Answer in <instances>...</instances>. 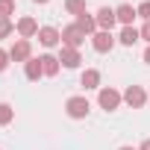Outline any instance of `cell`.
<instances>
[{
  "instance_id": "obj_1",
  "label": "cell",
  "mask_w": 150,
  "mask_h": 150,
  "mask_svg": "<svg viewBox=\"0 0 150 150\" xmlns=\"http://www.w3.org/2000/svg\"><path fill=\"white\" fill-rule=\"evenodd\" d=\"M65 112H68V118H74V121H83V118H88L91 103H88L83 94H74V97L65 100Z\"/></svg>"
},
{
  "instance_id": "obj_2",
  "label": "cell",
  "mask_w": 150,
  "mask_h": 150,
  "mask_svg": "<svg viewBox=\"0 0 150 150\" xmlns=\"http://www.w3.org/2000/svg\"><path fill=\"white\" fill-rule=\"evenodd\" d=\"M121 100H124V94L115 91L112 86H103L100 94H97V103H100V109H106V112H115V109L121 106Z\"/></svg>"
},
{
  "instance_id": "obj_3",
  "label": "cell",
  "mask_w": 150,
  "mask_h": 150,
  "mask_svg": "<svg viewBox=\"0 0 150 150\" xmlns=\"http://www.w3.org/2000/svg\"><path fill=\"white\" fill-rule=\"evenodd\" d=\"M86 38H88V35H86V33H83L77 24L62 27V44H65V47H77V50H80V44H83Z\"/></svg>"
},
{
  "instance_id": "obj_4",
  "label": "cell",
  "mask_w": 150,
  "mask_h": 150,
  "mask_svg": "<svg viewBox=\"0 0 150 150\" xmlns=\"http://www.w3.org/2000/svg\"><path fill=\"white\" fill-rule=\"evenodd\" d=\"M9 56H12V62H30L33 59V47H30V38H18L15 44H12V50H9Z\"/></svg>"
},
{
  "instance_id": "obj_5",
  "label": "cell",
  "mask_w": 150,
  "mask_h": 150,
  "mask_svg": "<svg viewBox=\"0 0 150 150\" xmlns=\"http://www.w3.org/2000/svg\"><path fill=\"white\" fill-rule=\"evenodd\" d=\"M91 44H94L97 53H109V50L115 47V35H112L109 30H97V33L91 35Z\"/></svg>"
},
{
  "instance_id": "obj_6",
  "label": "cell",
  "mask_w": 150,
  "mask_h": 150,
  "mask_svg": "<svg viewBox=\"0 0 150 150\" xmlns=\"http://www.w3.org/2000/svg\"><path fill=\"white\" fill-rule=\"evenodd\" d=\"M124 103L132 106V109H141V106L147 103V91H144L141 86H129V88L124 91Z\"/></svg>"
},
{
  "instance_id": "obj_7",
  "label": "cell",
  "mask_w": 150,
  "mask_h": 150,
  "mask_svg": "<svg viewBox=\"0 0 150 150\" xmlns=\"http://www.w3.org/2000/svg\"><path fill=\"white\" fill-rule=\"evenodd\" d=\"M15 30H18V35H21V38H33V35H38V30H41V27H38V21H35V18L24 15V18L15 24Z\"/></svg>"
},
{
  "instance_id": "obj_8",
  "label": "cell",
  "mask_w": 150,
  "mask_h": 150,
  "mask_svg": "<svg viewBox=\"0 0 150 150\" xmlns=\"http://www.w3.org/2000/svg\"><path fill=\"white\" fill-rule=\"evenodd\" d=\"M94 18H97V27H100V30H109V33H112V27L118 24V15H115V9H109V6H100Z\"/></svg>"
},
{
  "instance_id": "obj_9",
  "label": "cell",
  "mask_w": 150,
  "mask_h": 150,
  "mask_svg": "<svg viewBox=\"0 0 150 150\" xmlns=\"http://www.w3.org/2000/svg\"><path fill=\"white\" fill-rule=\"evenodd\" d=\"M59 62H62L65 68H80L83 56H80L77 47H65V44H62V50H59Z\"/></svg>"
},
{
  "instance_id": "obj_10",
  "label": "cell",
  "mask_w": 150,
  "mask_h": 150,
  "mask_svg": "<svg viewBox=\"0 0 150 150\" xmlns=\"http://www.w3.org/2000/svg\"><path fill=\"white\" fill-rule=\"evenodd\" d=\"M38 41H41L44 47H56V44L62 41V33H59L56 27H41V30H38Z\"/></svg>"
},
{
  "instance_id": "obj_11",
  "label": "cell",
  "mask_w": 150,
  "mask_h": 150,
  "mask_svg": "<svg viewBox=\"0 0 150 150\" xmlns=\"http://www.w3.org/2000/svg\"><path fill=\"white\" fill-rule=\"evenodd\" d=\"M80 86H83V88H103V86H100V71H97V68H86L83 77H80Z\"/></svg>"
},
{
  "instance_id": "obj_12",
  "label": "cell",
  "mask_w": 150,
  "mask_h": 150,
  "mask_svg": "<svg viewBox=\"0 0 150 150\" xmlns=\"http://www.w3.org/2000/svg\"><path fill=\"white\" fill-rule=\"evenodd\" d=\"M38 59H41V71H44V77H56V74H59V68H62L59 56H50V53H44V56H38Z\"/></svg>"
},
{
  "instance_id": "obj_13",
  "label": "cell",
  "mask_w": 150,
  "mask_h": 150,
  "mask_svg": "<svg viewBox=\"0 0 150 150\" xmlns=\"http://www.w3.org/2000/svg\"><path fill=\"white\" fill-rule=\"evenodd\" d=\"M115 15H118V21H121L124 27H132V21L138 18V12H135V9H132L129 3H121V6L115 9Z\"/></svg>"
},
{
  "instance_id": "obj_14",
  "label": "cell",
  "mask_w": 150,
  "mask_h": 150,
  "mask_svg": "<svg viewBox=\"0 0 150 150\" xmlns=\"http://www.w3.org/2000/svg\"><path fill=\"white\" fill-rule=\"evenodd\" d=\"M77 27H80V30H83L86 35H94V33L100 30V27H97V18H94V15H88V12L77 18Z\"/></svg>"
},
{
  "instance_id": "obj_15",
  "label": "cell",
  "mask_w": 150,
  "mask_h": 150,
  "mask_svg": "<svg viewBox=\"0 0 150 150\" xmlns=\"http://www.w3.org/2000/svg\"><path fill=\"white\" fill-rule=\"evenodd\" d=\"M24 74H27V80L30 83H38V77H44V71H41V59H30L24 65Z\"/></svg>"
},
{
  "instance_id": "obj_16",
  "label": "cell",
  "mask_w": 150,
  "mask_h": 150,
  "mask_svg": "<svg viewBox=\"0 0 150 150\" xmlns=\"http://www.w3.org/2000/svg\"><path fill=\"white\" fill-rule=\"evenodd\" d=\"M138 38H141V33H138L135 27H124V30H121V35H118V41H121L124 47H132Z\"/></svg>"
},
{
  "instance_id": "obj_17",
  "label": "cell",
  "mask_w": 150,
  "mask_h": 150,
  "mask_svg": "<svg viewBox=\"0 0 150 150\" xmlns=\"http://www.w3.org/2000/svg\"><path fill=\"white\" fill-rule=\"evenodd\" d=\"M65 9L80 18V15H86V0H65Z\"/></svg>"
},
{
  "instance_id": "obj_18",
  "label": "cell",
  "mask_w": 150,
  "mask_h": 150,
  "mask_svg": "<svg viewBox=\"0 0 150 150\" xmlns=\"http://www.w3.org/2000/svg\"><path fill=\"white\" fill-rule=\"evenodd\" d=\"M15 121V109L9 106V103H0V127H6V124H12Z\"/></svg>"
},
{
  "instance_id": "obj_19",
  "label": "cell",
  "mask_w": 150,
  "mask_h": 150,
  "mask_svg": "<svg viewBox=\"0 0 150 150\" xmlns=\"http://www.w3.org/2000/svg\"><path fill=\"white\" fill-rule=\"evenodd\" d=\"M15 15V0H0V18H12Z\"/></svg>"
},
{
  "instance_id": "obj_20",
  "label": "cell",
  "mask_w": 150,
  "mask_h": 150,
  "mask_svg": "<svg viewBox=\"0 0 150 150\" xmlns=\"http://www.w3.org/2000/svg\"><path fill=\"white\" fill-rule=\"evenodd\" d=\"M12 33H15V24L9 18H0V38H9Z\"/></svg>"
},
{
  "instance_id": "obj_21",
  "label": "cell",
  "mask_w": 150,
  "mask_h": 150,
  "mask_svg": "<svg viewBox=\"0 0 150 150\" xmlns=\"http://www.w3.org/2000/svg\"><path fill=\"white\" fill-rule=\"evenodd\" d=\"M135 12H138V18L150 21V0H144V3H138V6H135Z\"/></svg>"
},
{
  "instance_id": "obj_22",
  "label": "cell",
  "mask_w": 150,
  "mask_h": 150,
  "mask_svg": "<svg viewBox=\"0 0 150 150\" xmlns=\"http://www.w3.org/2000/svg\"><path fill=\"white\" fill-rule=\"evenodd\" d=\"M9 62H12L9 50H3V47H0V71H6V68H9Z\"/></svg>"
},
{
  "instance_id": "obj_23",
  "label": "cell",
  "mask_w": 150,
  "mask_h": 150,
  "mask_svg": "<svg viewBox=\"0 0 150 150\" xmlns=\"http://www.w3.org/2000/svg\"><path fill=\"white\" fill-rule=\"evenodd\" d=\"M138 33H141V38H144V41H150V21H144V27H141Z\"/></svg>"
},
{
  "instance_id": "obj_24",
  "label": "cell",
  "mask_w": 150,
  "mask_h": 150,
  "mask_svg": "<svg viewBox=\"0 0 150 150\" xmlns=\"http://www.w3.org/2000/svg\"><path fill=\"white\" fill-rule=\"evenodd\" d=\"M138 150H150V138H144V141H141V147H138Z\"/></svg>"
},
{
  "instance_id": "obj_25",
  "label": "cell",
  "mask_w": 150,
  "mask_h": 150,
  "mask_svg": "<svg viewBox=\"0 0 150 150\" xmlns=\"http://www.w3.org/2000/svg\"><path fill=\"white\" fill-rule=\"evenodd\" d=\"M144 62L150 65V44H147V50H144Z\"/></svg>"
},
{
  "instance_id": "obj_26",
  "label": "cell",
  "mask_w": 150,
  "mask_h": 150,
  "mask_svg": "<svg viewBox=\"0 0 150 150\" xmlns=\"http://www.w3.org/2000/svg\"><path fill=\"white\" fill-rule=\"evenodd\" d=\"M33 3H41V6H44V3H47V0H33Z\"/></svg>"
},
{
  "instance_id": "obj_27",
  "label": "cell",
  "mask_w": 150,
  "mask_h": 150,
  "mask_svg": "<svg viewBox=\"0 0 150 150\" xmlns=\"http://www.w3.org/2000/svg\"><path fill=\"white\" fill-rule=\"evenodd\" d=\"M121 150H135V147H121Z\"/></svg>"
},
{
  "instance_id": "obj_28",
  "label": "cell",
  "mask_w": 150,
  "mask_h": 150,
  "mask_svg": "<svg viewBox=\"0 0 150 150\" xmlns=\"http://www.w3.org/2000/svg\"><path fill=\"white\" fill-rule=\"evenodd\" d=\"M147 100H150V94H147Z\"/></svg>"
}]
</instances>
